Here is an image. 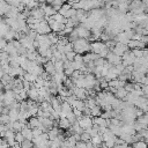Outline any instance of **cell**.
Masks as SVG:
<instances>
[{"mask_svg":"<svg viewBox=\"0 0 148 148\" xmlns=\"http://www.w3.org/2000/svg\"><path fill=\"white\" fill-rule=\"evenodd\" d=\"M44 71L47 72L50 75H53L56 73V67H54V62L52 60H47L45 64H43Z\"/></svg>","mask_w":148,"mask_h":148,"instance_id":"4fadbf2b","label":"cell"},{"mask_svg":"<svg viewBox=\"0 0 148 148\" xmlns=\"http://www.w3.org/2000/svg\"><path fill=\"white\" fill-rule=\"evenodd\" d=\"M40 125V120L37 116H31L29 119H28V124L27 126L31 127V128H35V127H38Z\"/></svg>","mask_w":148,"mask_h":148,"instance_id":"2e32d148","label":"cell"},{"mask_svg":"<svg viewBox=\"0 0 148 148\" xmlns=\"http://www.w3.org/2000/svg\"><path fill=\"white\" fill-rule=\"evenodd\" d=\"M21 133L23 134L24 139L32 140V138H34V134H32V128H31V127H29V126L23 127V128H22V131H21Z\"/></svg>","mask_w":148,"mask_h":148,"instance_id":"ac0fdd59","label":"cell"},{"mask_svg":"<svg viewBox=\"0 0 148 148\" xmlns=\"http://www.w3.org/2000/svg\"><path fill=\"white\" fill-rule=\"evenodd\" d=\"M105 59H106L111 65H113V66H116V65H118V64H121V62H123L121 57H120V56H117V54H116V53H113L111 50L109 51V53H108V56L105 57Z\"/></svg>","mask_w":148,"mask_h":148,"instance_id":"8992f818","label":"cell"},{"mask_svg":"<svg viewBox=\"0 0 148 148\" xmlns=\"http://www.w3.org/2000/svg\"><path fill=\"white\" fill-rule=\"evenodd\" d=\"M105 47H108L106 45H105V43L104 42H102V40H94V42H91L90 43V51L91 52H94V53H99L103 49H105Z\"/></svg>","mask_w":148,"mask_h":148,"instance_id":"3957f363","label":"cell"},{"mask_svg":"<svg viewBox=\"0 0 148 148\" xmlns=\"http://www.w3.org/2000/svg\"><path fill=\"white\" fill-rule=\"evenodd\" d=\"M21 147L23 148H30V147H35L32 140H29V139H24L22 142H21Z\"/></svg>","mask_w":148,"mask_h":148,"instance_id":"603a6c76","label":"cell"},{"mask_svg":"<svg viewBox=\"0 0 148 148\" xmlns=\"http://www.w3.org/2000/svg\"><path fill=\"white\" fill-rule=\"evenodd\" d=\"M121 59H123V64H124L125 66H128V65H133V64H134L136 57L133 54L132 51L128 50V51H126V52L121 56Z\"/></svg>","mask_w":148,"mask_h":148,"instance_id":"277c9868","label":"cell"},{"mask_svg":"<svg viewBox=\"0 0 148 148\" xmlns=\"http://www.w3.org/2000/svg\"><path fill=\"white\" fill-rule=\"evenodd\" d=\"M77 1H80V0H67V2H69V3H72V2H77Z\"/></svg>","mask_w":148,"mask_h":148,"instance_id":"e575fe53","label":"cell"},{"mask_svg":"<svg viewBox=\"0 0 148 148\" xmlns=\"http://www.w3.org/2000/svg\"><path fill=\"white\" fill-rule=\"evenodd\" d=\"M127 94H128V91L125 89V87H120V88H117V90L114 92V96L119 99H125Z\"/></svg>","mask_w":148,"mask_h":148,"instance_id":"e0dca14e","label":"cell"},{"mask_svg":"<svg viewBox=\"0 0 148 148\" xmlns=\"http://www.w3.org/2000/svg\"><path fill=\"white\" fill-rule=\"evenodd\" d=\"M113 53H116L117 56H123L126 51H128V46H127V44H121V43H117L113 47H112V50H111Z\"/></svg>","mask_w":148,"mask_h":148,"instance_id":"ba28073f","label":"cell"},{"mask_svg":"<svg viewBox=\"0 0 148 148\" xmlns=\"http://www.w3.org/2000/svg\"><path fill=\"white\" fill-rule=\"evenodd\" d=\"M75 29H76V31H77V36H79V38H87V39H88V38L90 37V35H91V30L84 28L82 24L76 25Z\"/></svg>","mask_w":148,"mask_h":148,"instance_id":"52a82bcc","label":"cell"},{"mask_svg":"<svg viewBox=\"0 0 148 148\" xmlns=\"http://www.w3.org/2000/svg\"><path fill=\"white\" fill-rule=\"evenodd\" d=\"M15 131L13 130V128H8L7 131H6V133H5V139L7 140V142L9 143V146H13V143L15 142Z\"/></svg>","mask_w":148,"mask_h":148,"instance_id":"8fae6325","label":"cell"},{"mask_svg":"<svg viewBox=\"0 0 148 148\" xmlns=\"http://www.w3.org/2000/svg\"><path fill=\"white\" fill-rule=\"evenodd\" d=\"M71 126H72V124H71V121H69L66 117L58 119V127H59L60 130H68Z\"/></svg>","mask_w":148,"mask_h":148,"instance_id":"5bb4252c","label":"cell"},{"mask_svg":"<svg viewBox=\"0 0 148 148\" xmlns=\"http://www.w3.org/2000/svg\"><path fill=\"white\" fill-rule=\"evenodd\" d=\"M62 3H64L62 0H53L52 3H51V6H52V7H56V6H62Z\"/></svg>","mask_w":148,"mask_h":148,"instance_id":"d6a6232c","label":"cell"},{"mask_svg":"<svg viewBox=\"0 0 148 148\" xmlns=\"http://www.w3.org/2000/svg\"><path fill=\"white\" fill-rule=\"evenodd\" d=\"M15 140H16L17 142H20V143H21V142L24 140V136H23V134L21 133V131L15 133Z\"/></svg>","mask_w":148,"mask_h":148,"instance_id":"484cf974","label":"cell"},{"mask_svg":"<svg viewBox=\"0 0 148 148\" xmlns=\"http://www.w3.org/2000/svg\"><path fill=\"white\" fill-rule=\"evenodd\" d=\"M15 99H16L15 98V92H14L13 89H8V90L5 91V94H3V105L9 106Z\"/></svg>","mask_w":148,"mask_h":148,"instance_id":"5b68a950","label":"cell"},{"mask_svg":"<svg viewBox=\"0 0 148 148\" xmlns=\"http://www.w3.org/2000/svg\"><path fill=\"white\" fill-rule=\"evenodd\" d=\"M53 20H56L57 22H60V23H62V24H66V22H67V17H65L64 15H61L59 12H57L54 15H52L51 16Z\"/></svg>","mask_w":148,"mask_h":148,"instance_id":"ffe728a7","label":"cell"},{"mask_svg":"<svg viewBox=\"0 0 148 148\" xmlns=\"http://www.w3.org/2000/svg\"><path fill=\"white\" fill-rule=\"evenodd\" d=\"M38 97H39V91H38V89H37L36 87H34V84H32V87L28 90V98L34 99V101H37Z\"/></svg>","mask_w":148,"mask_h":148,"instance_id":"9a60e30c","label":"cell"},{"mask_svg":"<svg viewBox=\"0 0 148 148\" xmlns=\"http://www.w3.org/2000/svg\"><path fill=\"white\" fill-rule=\"evenodd\" d=\"M73 112H74V114H75V117H76L77 119L83 116V112H82L81 110H79L77 108H73Z\"/></svg>","mask_w":148,"mask_h":148,"instance_id":"f1b7e54d","label":"cell"},{"mask_svg":"<svg viewBox=\"0 0 148 148\" xmlns=\"http://www.w3.org/2000/svg\"><path fill=\"white\" fill-rule=\"evenodd\" d=\"M90 141L94 143V146H95V147L101 146V145H102V142H103V136H102V134H99V133H98V134H96V135L91 136Z\"/></svg>","mask_w":148,"mask_h":148,"instance_id":"d6986e66","label":"cell"},{"mask_svg":"<svg viewBox=\"0 0 148 148\" xmlns=\"http://www.w3.org/2000/svg\"><path fill=\"white\" fill-rule=\"evenodd\" d=\"M90 113H91V117H98V116L102 114V108L97 104V105H95L94 108L90 109Z\"/></svg>","mask_w":148,"mask_h":148,"instance_id":"44dd1931","label":"cell"},{"mask_svg":"<svg viewBox=\"0 0 148 148\" xmlns=\"http://www.w3.org/2000/svg\"><path fill=\"white\" fill-rule=\"evenodd\" d=\"M52 1H53V0H46V3H49V5H51V3H52Z\"/></svg>","mask_w":148,"mask_h":148,"instance_id":"8d00e7d4","label":"cell"},{"mask_svg":"<svg viewBox=\"0 0 148 148\" xmlns=\"http://www.w3.org/2000/svg\"><path fill=\"white\" fill-rule=\"evenodd\" d=\"M75 69L72 67V66H69V67H67V68H65L64 69V73L67 75V76H72V74H73V72H74Z\"/></svg>","mask_w":148,"mask_h":148,"instance_id":"4316f807","label":"cell"},{"mask_svg":"<svg viewBox=\"0 0 148 148\" xmlns=\"http://www.w3.org/2000/svg\"><path fill=\"white\" fill-rule=\"evenodd\" d=\"M90 139H91V135H90L88 132H86V131H84L83 133H81V140H83V141H86V142H87V141H89Z\"/></svg>","mask_w":148,"mask_h":148,"instance_id":"cb8c5ba5","label":"cell"},{"mask_svg":"<svg viewBox=\"0 0 148 148\" xmlns=\"http://www.w3.org/2000/svg\"><path fill=\"white\" fill-rule=\"evenodd\" d=\"M132 146H133V147H139V148H146V147H148V143L142 139V140L134 141V142L132 143Z\"/></svg>","mask_w":148,"mask_h":148,"instance_id":"7402d4cb","label":"cell"},{"mask_svg":"<svg viewBox=\"0 0 148 148\" xmlns=\"http://www.w3.org/2000/svg\"><path fill=\"white\" fill-rule=\"evenodd\" d=\"M142 3L145 5V7H146V8L148 7V0H142Z\"/></svg>","mask_w":148,"mask_h":148,"instance_id":"836d02e7","label":"cell"},{"mask_svg":"<svg viewBox=\"0 0 148 148\" xmlns=\"http://www.w3.org/2000/svg\"><path fill=\"white\" fill-rule=\"evenodd\" d=\"M75 54H76V52H75L74 50H73V51H69V52H66V57H67V59H68L69 61H73V60H74Z\"/></svg>","mask_w":148,"mask_h":148,"instance_id":"d4e9b609","label":"cell"},{"mask_svg":"<svg viewBox=\"0 0 148 148\" xmlns=\"http://www.w3.org/2000/svg\"><path fill=\"white\" fill-rule=\"evenodd\" d=\"M3 87H5V86H3V83H2L1 80H0V89H3Z\"/></svg>","mask_w":148,"mask_h":148,"instance_id":"d590c367","label":"cell"},{"mask_svg":"<svg viewBox=\"0 0 148 148\" xmlns=\"http://www.w3.org/2000/svg\"><path fill=\"white\" fill-rule=\"evenodd\" d=\"M30 16H32L37 20H43L45 17V14H44V10L40 7H36V8H32L30 10Z\"/></svg>","mask_w":148,"mask_h":148,"instance_id":"30bf717a","label":"cell"},{"mask_svg":"<svg viewBox=\"0 0 148 148\" xmlns=\"http://www.w3.org/2000/svg\"><path fill=\"white\" fill-rule=\"evenodd\" d=\"M128 49H146L147 44L142 40H138V39H130L127 43Z\"/></svg>","mask_w":148,"mask_h":148,"instance_id":"9c48e42d","label":"cell"},{"mask_svg":"<svg viewBox=\"0 0 148 148\" xmlns=\"http://www.w3.org/2000/svg\"><path fill=\"white\" fill-rule=\"evenodd\" d=\"M39 3H42V2H46V0H37Z\"/></svg>","mask_w":148,"mask_h":148,"instance_id":"74e56055","label":"cell"},{"mask_svg":"<svg viewBox=\"0 0 148 148\" xmlns=\"http://www.w3.org/2000/svg\"><path fill=\"white\" fill-rule=\"evenodd\" d=\"M125 89H126L128 92L133 91V90H134V83H130V82L127 81V82H126V84H125Z\"/></svg>","mask_w":148,"mask_h":148,"instance_id":"83f0119b","label":"cell"},{"mask_svg":"<svg viewBox=\"0 0 148 148\" xmlns=\"http://www.w3.org/2000/svg\"><path fill=\"white\" fill-rule=\"evenodd\" d=\"M9 58V53L6 52L5 50H0V60L2 59H8Z\"/></svg>","mask_w":148,"mask_h":148,"instance_id":"4dcf8cb0","label":"cell"},{"mask_svg":"<svg viewBox=\"0 0 148 148\" xmlns=\"http://www.w3.org/2000/svg\"><path fill=\"white\" fill-rule=\"evenodd\" d=\"M77 123L79 125L82 127V128H88V127H91L94 125V117L91 116H87V114H83L82 117H80L77 119Z\"/></svg>","mask_w":148,"mask_h":148,"instance_id":"7a4b0ae2","label":"cell"},{"mask_svg":"<svg viewBox=\"0 0 148 148\" xmlns=\"http://www.w3.org/2000/svg\"><path fill=\"white\" fill-rule=\"evenodd\" d=\"M73 47L76 53L84 54L86 52L90 51V42L87 38H77L75 42H73Z\"/></svg>","mask_w":148,"mask_h":148,"instance_id":"6da1fadb","label":"cell"},{"mask_svg":"<svg viewBox=\"0 0 148 148\" xmlns=\"http://www.w3.org/2000/svg\"><path fill=\"white\" fill-rule=\"evenodd\" d=\"M114 40L117 42V43H121V44H127L128 43V40H130V38L126 36V34H125V31H120V32H118L116 36H114Z\"/></svg>","mask_w":148,"mask_h":148,"instance_id":"7c38bea8","label":"cell"},{"mask_svg":"<svg viewBox=\"0 0 148 148\" xmlns=\"http://www.w3.org/2000/svg\"><path fill=\"white\" fill-rule=\"evenodd\" d=\"M42 133H43V131H42L39 127H35V128H32V134H34V138H35V136H39Z\"/></svg>","mask_w":148,"mask_h":148,"instance_id":"f546056e","label":"cell"},{"mask_svg":"<svg viewBox=\"0 0 148 148\" xmlns=\"http://www.w3.org/2000/svg\"><path fill=\"white\" fill-rule=\"evenodd\" d=\"M6 44H7V39L5 37H1L0 36V50H3L5 46H6Z\"/></svg>","mask_w":148,"mask_h":148,"instance_id":"1f68e13d","label":"cell"}]
</instances>
